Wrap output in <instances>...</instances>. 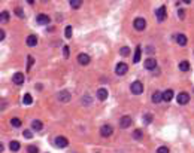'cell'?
<instances>
[{
  "label": "cell",
  "instance_id": "cell-29",
  "mask_svg": "<svg viewBox=\"0 0 194 153\" xmlns=\"http://www.w3.org/2000/svg\"><path fill=\"white\" fill-rule=\"evenodd\" d=\"M120 54H121L122 57H127V55L130 54V48H128V46H122V48L120 49Z\"/></svg>",
  "mask_w": 194,
  "mask_h": 153
},
{
  "label": "cell",
  "instance_id": "cell-12",
  "mask_svg": "<svg viewBox=\"0 0 194 153\" xmlns=\"http://www.w3.org/2000/svg\"><path fill=\"white\" fill-rule=\"evenodd\" d=\"M25 43H27L29 48L36 46V45H38V36H36V34H30V36H27V39H25Z\"/></svg>",
  "mask_w": 194,
  "mask_h": 153
},
{
  "label": "cell",
  "instance_id": "cell-36",
  "mask_svg": "<svg viewBox=\"0 0 194 153\" xmlns=\"http://www.w3.org/2000/svg\"><path fill=\"white\" fill-rule=\"evenodd\" d=\"M23 134H24V137H25V138H31V137H33V132H31L30 129H25Z\"/></svg>",
  "mask_w": 194,
  "mask_h": 153
},
{
  "label": "cell",
  "instance_id": "cell-19",
  "mask_svg": "<svg viewBox=\"0 0 194 153\" xmlns=\"http://www.w3.org/2000/svg\"><path fill=\"white\" fill-rule=\"evenodd\" d=\"M97 98H99L100 101H105L108 98V91L105 89V88H100L99 91H97Z\"/></svg>",
  "mask_w": 194,
  "mask_h": 153
},
{
  "label": "cell",
  "instance_id": "cell-31",
  "mask_svg": "<svg viewBox=\"0 0 194 153\" xmlns=\"http://www.w3.org/2000/svg\"><path fill=\"white\" fill-rule=\"evenodd\" d=\"M143 117H145V119H143V121H145V123H151V122H152V119H154V116H152L151 113H146Z\"/></svg>",
  "mask_w": 194,
  "mask_h": 153
},
{
  "label": "cell",
  "instance_id": "cell-37",
  "mask_svg": "<svg viewBox=\"0 0 194 153\" xmlns=\"http://www.w3.org/2000/svg\"><path fill=\"white\" fill-rule=\"evenodd\" d=\"M178 15H179L181 20H184V18H185V11H184V9H178Z\"/></svg>",
  "mask_w": 194,
  "mask_h": 153
},
{
  "label": "cell",
  "instance_id": "cell-23",
  "mask_svg": "<svg viewBox=\"0 0 194 153\" xmlns=\"http://www.w3.org/2000/svg\"><path fill=\"white\" fill-rule=\"evenodd\" d=\"M81 103H82L84 106H91V104H93V98H91L90 95H84V97L81 98Z\"/></svg>",
  "mask_w": 194,
  "mask_h": 153
},
{
  "label": "cell",
  "instance_id": "cell-3",
  "mask_svg": "<svg viewBox=\"0 0 194 153\" xmlns=\"http://www.w3.org/2000/svg\"><path fill=\"white\" fill-rule=\"evenodd\" d=\"M143 65H145L146 70H151V71H152V70L157 69V59L152 58V57H151V58H146L145 63H143Z\"/></svg>",
  "mask_w": 194,
  "mask_h": 153
},
{
  "label": "cell",
  "instance_id": "cell-24",
  "mask_svg": "<svg viewBox=\"0 0 194 153\" xmlns=\"http://www.w3.org/2000/svg\"><path fill=\"white\" fill-rule=\"evenodd\" d=\"M11 125L15 128H21V119L20 117H12L11 119Z\"/></svg>",
  "mask_w": 194,
  "mask_h": 153
},
{
  "label": "cell",
  "instance_id": "cell-27",
  "mask_svg": "<svg viewBox=\"0 0 194 153\" xmlns=\"http://www.w3.org/2000/svg\"><path fill=\"white\" fill-rule=\"evenodd\" d=\"M70 6H72L73 9H78V7L82 6V2L81 0H70Z\"/></svg>",
  "mask_w": 194,
  "mask_h": 153
},
{
  "label": "cell",
  "instance_id": "cell-5",
  "mask_svg": "<svg viewBox=\"0 0 194 153\" xmlns=\"http://www.w3.org/2000/svg\"><path fill=\"white\" fill-rule=\"evenodd\" d=\"M176 101H178V104H181V106L188 104V101H190V95L187 94V92H181V94H178V97H176Z\"/></svg>",
  "mask_w": 194,
  "mask_h": 153
},
{
  "label": "cell",
  "instance_id": "cell-14",
  "mask_svg": "<svg viewBox=\"0 0 194 153\" xmlns=\"http://www.w3.org/2000/svg\"><path fill=\"white\" fill-rule=\"evenodd\" d=\"M12 82L15 83V85H23L24 83V74L23 73H15L14 76H12Z\"/></svg>",
  "mask_w": 194,
  "mask_h": 153
},
{
  "label": "cell",
  "instance_id": "cell-21",
  "mask_svg": "<svg viewBox=\"0 0 194 153\" xmlns=\"http://www.w3.org/2000/svg\"><path fill=\"white\" fill-rule=\"evenodd\" d=\"M140 55H142V49H140V45H139V46H136V51H135L133 63H139L140 61Z\"/></svg>",
  "mask_w": 194,
  "mask_h": 153
},
{
  "label": "cell",
  "instance_id": "cell-7",
  "mask_svg": "<svg viewBox=\"0 0 194 153\" xmlns=\"http://www.w3.org/2000/svg\"><path fill=\"white\" fill-rule=\"evenodd\" d=\"M55 146L60 147V149H64V147L69 146V140L66 137H63V135H60V137L55 138Z\"/></svg>",
  "mask_w": 194,
  "mask_h": 153
},
{
  "label": "cell",
  "instance_id": "cell-26",
  "mask_svg": "<svg viewBox=\"0 0 194 153\" xmlns=\"http://www.w3.org/2000/svg\"><path fill=\"white\" fill-rule=\"evenodd\" d=\"M23 103H24L25 106L31 104V103H33V98H31V95H30V94H25V95H24V98H23Z\"/></svg>",
  "mask_w": 194,
  "mask_h": 153
},
{
  "label": "cell",
  "instance_id": "cell-28",
  "mask_svg": "<svg viewBox=\"0 0 194 153\" xmlns=\"http://www.w3.org/2000/svg\"><path fill=\"white\" fill-rule=\"evenodd\" d=\"M142 137H143V132L140 131V129H135V131H133V138H135V140H140Z\"/></svg>",
  "mask_w": 194,
  "mask_h": 153
},
{
  "label": "cell",
  "instance_id": "cell-38",
  "mask_svg": "<svg viewBox=\"0 0 194 153\" xmlns=\"http://www.w3.org/2000/svg\"><path fill=\"white\" fill-rule=\"evenodd\" d=\"M15 13L18 15V16H21V18L24 16V12H23V9H20V7H16V9H15Z\"/></svg>",
  "mask_w": 194,
  "mask_h": 153
},
{
  "label": "cell",
  "instance_id": "cell-20",
  "mask_svg": "<svg viewBox=\"0 0 194 153\" xmlns=\"http://www.w3.org/2000/svg\"><path fill=\"white\" fill-rule=\"evenodd\" d=\"M43 128V123L40 122V121H31V129H34V131H40Z\"/></svg>",
  "mask_w": 194,
  "mask_h": 153
},
{
  "label": "cell",
  "instance_id": "cell-25",
  "mask_svg": "<svg viewBox=\"0 0 194 153\" xmlns=\"http://www.w3.org/2000/svg\"><path fill=\"white\" fill-rule=\"evenodd\" d=\"M188 69H190L188 61H181V63H179V70H181V71H188Z\"/></svg>",
  "mask_w": 194,
  "mask_h": 153
},
{
  "label": "cell",
  "instance_id": "cell-8",
  "mask_svg": "<svg viewBox=\"0 0 194 153\" xmlns=\"http://www.w3.org/2000/svg\"><path fill=\"white\" fill-rule=\"evenodd\" d=\"M112 132H113V128L111 125H103L100 128V135L102 137H111Z\"/></svg>",
  "mask_w": 194,
  "mask_h": 153
},
{
  "label": "cell",
  "instance_id": "cell-6",
  "mask_svg": "<svg viewBox=\"0 0 194 153\" xmlns=\"http://www.w3.org/2000/svg\"><path fill=\"white\" fill-rule=\"evenodd\" d=\"M127 70H128V65H127L126 63H118V64H117V67H115V73H117L118 76L126 74V73H127Z\"/></svg>",
  "mask_w": 194,
  "mask_h": 153
},
{
  "label": "cell",
  "instance_id": "cell-13",
  "mask_svg": "<svg viewBox=\"0 0 194 153\" xmlns=\"http://www.w3.org/2000/svg\"><path fill=\"white\" fill-rule=\"evenodd\" d=\"M36 21H38V24H40V25H46V24H49V16L48 15H45V13H39L38 15V18H36Z\"/></svg>",
  "mask_w": 194,
  "mask_h": 153
},
{
  "label": "cell",
  "instance_id": "cell-4",
  "mask_svg": "<svg viewBox=\"0 0 194 153\" xmlns=\"http://www.w3.org/2000/svg\"><path fill=\"white\" fill-rule=\"evenodd\" d=\"M133 27H135L137 31L145 30V27H146V21H145V18H136V20L133 21Z\"/></svg>",
  "mask_w": 194,
  "mask_h": 153
},
{
  "label": "cell",
  "instance_id": "cell-2",
  "mask_svg": "<svg viewBox=\"0 0 194 153\" xmlns=\"http://www.w3.org/2000/svg\"><path fill=\"white\" fill-rule=\"evenodd\" d=\"M70 98H72V94H70L69 91H60L58 94H57V100L60 101V103H69Z\"/></svg>",
  "mask_w": 194,
  "mask_h": 153
},
{
  "label": "cell",
  "instance_id": "cell-30",
  "mask_svg": "<svg viewBox=\"0 0 194 153\" xmlns=\"http://www.w3.org/2000/svg\"><path fill=\"white\" fill-rule=\"evenodd\" d=\"M72 27H70V25H67V27H66V30H64V36L67 37V39H70V37H72Z\"/></svg>",
  "mask_w": 194,
  "mask_h": 153
},
{
  "label": "cell",
  "instance_id": "cell-22",
  "mask_svg": "<svg viewBox=\"0 0 194 153\" xmlns=\"http://www.w3.org/2000/svg\"><path fill=\"white\" fill-rule=\"evenodd\" d=\"M173 98V91L172 89H167L163 92V101H170Z\"/></svg>",
  "mask_w": 194,
  "mask_h": 153
},
{
  "label": "cell",
  "instance_id": "cell-1",
  "mask_svg": "<svg viewBox=\"0 0 194 153\" xmlns=\"http://www.w3.org/2000/svg\"><path fill=\"white\" fill-rule=\"evenodd\" d=\"M130 91L133 92L135 95H140L143 92V83L139 82V80H135L133 83L130 85Z\"/></svg>",
  "mask_w": 194,
  "mask_h": 153
},
{
  "label": "cell",
  "instance_id": "cell-18",
  "mask_svg": "<svg viewBox=\"0 0 194 153\" xmlns=\"http://www.w3.org/2000/svg\"><path fill=\"white\" fill-rule=\"evenodd\" d=\"M20 149H21V144H20V141L14 140V141H11V143H9V150H11V152H14V153H15V152H18Z\"/></svg>",
  "mask_w": 194,
  "mask_h": 153
},
{
  "label": "cell",
  "instance_id": "cell-33",
  "mask_svg": "<svg viewBox=\"0 0 194 153\" xmlns=\"http://www.w3.org/2000/svg\"><path fill=\"white\" fill-rule=\"evenodd\" d=\"M157 153H169V147H166V146H160L157 149Z\"/></svg>",
  "mask_w": 194,
  "mask_h": 153
},
{
  "label": "cell",
  "instance_id": "cell-34",
  "mask_svg": "<svg viewBox=\"0 0 194 153\" xmlns=\"http://www.w3.org/2000/svg\"><path fill=\"white\" fill-rule=\"evenodd\" d=\"M34 63V59H33V57L31 55H29L27 57V70H30V67H31V64Z\"/></svg>",
  "mask_w": 194,
  "mask_h": 153
},
{
  "label": "cell",
  "instance_id": "cell-15",
  "mask_svg": "<svg viewBox=\"0 0 194 153\" xmlns=\"http://www.w3.org/2000/svg\"><path fill=\"white\" fill-rule=\"evenodd\" d=\"M151 100H152V103H155V104L161 103V101H163V92L155 91L154 94H152V97H151Z\"/></svg>",
  "mask_w": 194,
  "mask_h": 153
},
{
  "label": "cell",
  "instance_id": "cell-10",
  "mask_svg": "<svg viewBox=\"0 0 194 153\" xmlns=\"http://www.w3.org/2000/svg\"><path fill=\"white\" fill-rule=\"evenodd\" d=\"M131 122H133V121H131V117L126 115V116H122V117L120 119V126L126 129V128H128V126L131 125Z\"/></svg>",
  "mask_w": 194,
  "mask_h": 153
},
{
  "label": "cell",
  "instance_id": "cell-17",
  "mask_svg": "<svg viewBox=\"0 0 194 153\" xmlns=\"http://www.w3.org/2000/svg\"><path fill=\"white\" fill-rule=\"evenodd\" d=\"M9 18H11V15L8 11H2V13H0V22L2 24H8L9 22Z\"/></svg>",
  "mask_w": 194,
  "mask_h": 153
},
{
  "label": "cell",
  "instance_id": "cell-35",
  "mask_svg": "<svg viewBox=\"0 0 194 153\" xmlns=\"http://www.w3.org/2000/svg\"><path fill=\"white\" fill-rule=\"evenodd\" d=\"M63 55H64V58H69V55H70L69 46H63Z\"/></svg>",
  "mask_w": 194,
  "mask_h": 153
},
{
  "label": "cell",
  "instance_id": "cell-9",
  "mask_svg": "<svg viewBox=\"0 0 194 153\" xmlns=\"http://www.w3.org/2000/svg\"><path fill=\"white\" fill-rule=\"evenodd\" d=\"M90 61H91L90 55H87V54H79L78 55V63L81 64V65H88V64H90Z\"/></svg>",
  "mask_w": 194,
  "mask_h": 153
},
{
  "label": "cell",
  "instance_id": "cell-32",
  "mask_svg": "<svg viewBox=\"0 0 194 153\" xmlns=\"http://www.w3.org/2000/svg\"><path fill=\"white\" fill-rule=\"evenodd\" d=\"M27 153H39V149L36 146H29L27 147Z\"/></svg>",
  "mask_w": 194,
  "mask_h": 153
},
{
  "label": "cell",
  "instance_id": "cell-16",
  "mask_svg": "<svg viewBox=\"0 0 194 153\" xmlns=\"http://www.w3.org/2000/svg\"><path fill=\"white\" fill-rule=\"evenodd\" d=\"M187 36H185V34H182V33H181V34H176V43H178L179 46H185V45H187Z\"/></svg>",
  "mask_w": 194,
  "mask_h": 153
},
{
  "label": "cell",
  "instance_id": "cell-39",
  "mask_svg": "<svg viewBox=\"0 0 194 153\" xmlns=\"http://www.w3.org/2000/svg\"><path fill=\"white\" fill-rule=\"evenodd\" d=\"M5 34H6V33H5V30H2V31H0V39H5Z\"/></svg>",
  "mask_w": 194,
  "mask_h": 153
},
{
  "label": "cell",
  "instance_id": "cell-11",
  "mask_svg": "<svg viewBox=\"0 0 194 153\" xmlns=\"http://www.w3.org/2000/svg\"><path fill=\"white\" fill-rule=\"evenodd\" d=\"M155 16H157V20L160 21V22H163L164 18H166V7H164V6H160V7H158V9L155 11Z\"/></svg>",
  "mask_w": 194,
  "mask_h": 153
}]
</instances>
